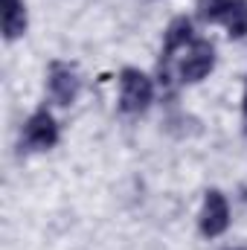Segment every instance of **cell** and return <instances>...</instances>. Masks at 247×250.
<instances>
[{"instance_id":"5b68a950","label":"cell","mask_w":247,"mask_h":250,"mask_svg":"<svg viewBox=\"0 0 247 250\" xmlns=\"http://www.w3.org/2000/svg\"><path fill=\"white\" fill-rule=\"evenodd\" d=\"M47 87L56 105H73L79 96V76L70 64H50V76H47Z\"/></svg>"},{"instance_id":"9c48e42d","label":"cell","mask_w":247,"mask_h":250,"mask_svg":"<svg viewBox=\"0 0 247 250\" xmlns=\"http://www.w3.org/2000/svg\"><path fill=\"white\" fill-rule=\"evenodd\" d=\"M227 6H230V0H198V18L204 23H215L224 18Z\"/></svg>"},{"instance_id":"8fae6325","label":"cell","mask_w":247,"mask_h":250,"mask_svg":"<svg viewBox=\"0 0 247 250\" xmlns=\"http://www.w3.org/2000/svg\"><path fill=\"white\" fill-rule=\"evenodd\" d=\"M233 250H239V248H233Z\"/></svg>"},{"instance_id":"52a82bcc","label":"cell","mask_w":247,"mask_h":250,"mask_svg":"<svg viewBox=\"0 0 247 250\" xmlns=\"http://www.w3.org/2000/svg\"><path fill=\"white\" fill-rule=\"evenodd\" d=\"M26 32V6L23 0H6L3 6V35L6 41H15Z\"/></svg>"},{"instance_id":"277c9868","label":"cell","mask_w":247,"mask_h":250,"mask_svg":"<svg viewBox=\"0 0 247 250\" xmlns=\"http://www.w3.org/2000/svg\"><path fill=\"white\" fill-rule=\"evenodd\" d=\"M201 233L206 239H215L221 236L227 227H230V207H227V198L218 192V189H209L206 198H204V209H201Z\"/></svg>"},{"instance_id":"6da1fadb","label":"cell","mask_w":247,"mask_h":250,"mask_svg":"<svg viewBox=\"0 0 247 250\" xmlns=\"http://www.w3.org/2000/svg\"><path fill=\"white\" fill-rule=\"evenodd\" d=\"M151 99H154L151 79L134 67H125L120 73V108L125 114H140L151 105Z\"/></svg>"},{"instance_id":"ba28073f","label":"cell","mask_w":247,"mask_h":250,"mask_svg":"<svg viewBox=\"0 0 247 250\" xmlns=\"http://www.w3.org/2000/svg\"><path fill=\"white\" fill-rule=\"evenodd\" d=\"M221 23L227 26L230 38H245L247 35V0H230Z\"/></svg>"},{"instance_id":"7a4b0ae2","label":"cell","mask_w":247,"mask_h":250,"mask_svg":"<svg viewBox=\"0 0 247 250\" xmlns=\"http://www.w3.org/2000/svg\"><path fill=\"white\" fill-rule=\"evenodd\" d=\"M21 143L29 148V151H47L59 143V125L53 120L50 111H35L26 123H23V137Z\"/></svg>"},{"instance_id":"8992f818","label":"cell","mask_w":247,"mask_h":250,"mask_svg":"<svg viewBox=\"0 0 247 250\" xmlns=\"http://www.w3.org/2000/svg\"><path fill=\"white\" fill-rule=\"evenodd\" d=\"M186 44H192V21L186 15H181V18H175L166 26V35H163V59H169L172 53L184 50Z\"/></svg>"},{"instance_id":"30bf717a","label":"cell","mask_w":247,"mask_h":250,"mask_svg":"<svg viewBox=\"0 0 247 250\" xmlns=\"http://www.w3.org/2000/svg\"><path fill=\"white\" fill-rule=\"evenodd\" d=\"M242 111H245V123H247V87H245V102H242Z\"/></svg>"},{"instance_id":"3957f363","label":"cell","mask_w":247,"mask_h":250,"mask_svg":"<svg viewBox=\"0 0 247 250\" xmlns=\"http://www.w3.org/2000/svg\"><path fill=\"white\" fill-rule=\"evenodd\" d=\"M212 67H215V47L209 41H192L178 64V73L184 82H201L204 76H209Z\"/></svg>"}]
</instances>
